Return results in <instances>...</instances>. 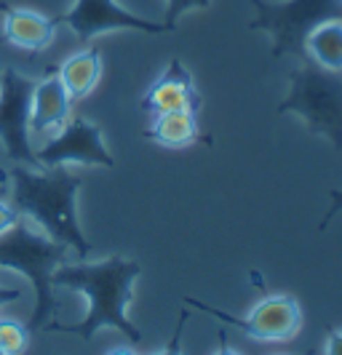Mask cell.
Returning a JSON list of instances; mask_svg holds the SVG:
<instances>
[{
	"label": "cell",
	"mask_w": 342,
	"mask_h": 355,
	"mask_svg": "<svg viewBox=\"0 0 342 355\" xmlns=\"http://www.w3.org/2000/svg\"><path fill=\"white\" fill-rule=\"evenodd\" d=\"M72 99L67 89L62 86L56 67L49 70L33 89V110H30V134L46 137L70 121Z\"/></svg>",
	"instance_id": "obj_11"
},
{
	"label": "cell",
	"mask_w": 342,
	"mask_h": 355,
	"mask_svg": "<svg viewBox=\"0 0 342 355\" xmlns=\"http://www.w3.org/2000/svg\"><path fill=\"white\" fill-rule=\"evenodd\" d=\"M187 318H190V313H187V310H182L180 320H177V326H174V334H171V339H169V345L163 347L161 353H155V355H182V334H185Z\"/></svg>",
	"instance_id": "obj_18"
},
{
	"label": "cell",
	"mask_w": 342,
	"mask_h": 355,
	"mask_svg": "<svg viewBox=\"0 0 342 355\" xmlns=\"http://www.w3.org/2000/svg\"><path fill=\"white\" fill-rule=\"evenodd\" d=\"M278 115H297L313 137H324L342 155V72L324 70L305 56L289 75V94Z\"/></svg>",
	"instance_id": "obj_4"
},
{
	"label": "cell",
	"mask_w": 342,
	"mask_h": 355,
	"mask_svg": "<svg viewBox=\"0 0 342 355\" xmlns=\"http://www.w3.org/2000/svg\"><path fill=\"white\" fill-rule=\"evenodd\" d=\"M56 75H59L62 86L67 89L72 102L86 99L102 78V51L99 49H83V51L72 53L56 67Z\"/></svg>",
	"instance_id": "obj_13"
},
{
	"label": "cell",
	"mask_w": 342,
	"mask_h": 355,
	"mask_svg": "<svg viewBox=\"0 0 342 355\" xmlns=\"http://www.w3.org/2000/svg\"><path fill=\"white\" fill-rule=\"evenodd\" d=\"M216 337H219V350H216L214 355H241L238 350H233V347L228 345V331H225V329H219Z\"/></svg>",
	"instance_id": "obj_23"
},
{
	"label": "cell",
	"mask_w": 342,
	"mask_h": 355,
	"mask_svg": "<svg viewBox=\"0 0 342 355\" xmlns=\"http://www.w3.org/2000/svg\"><path fill=\"white\" fill-rule=\"evenodd\" d=\"M212 6V0H166V11H163V24L174 33L177 30V21H180L182 14H187V11H206Z\"/></svg>",
	"instance_id": "obj_17"
},
{
	"label": "cell",
	"mask_w": 342,
	"mask_h": 355,
	"mask_svg": "<svg viewBox=\"0 0 342 355\" xmlns=\"http://www.w3.org/2000/svg\"><path fill=\"white\" fill-rule=\"evenodd\" d=\"M144 112H200V94L196 89V78L193 72L182 64V59H171V64L166 67L161 78L144 91L142 102Z\"/></svg>",
	"instance_id": "obj_10"
},
{
	"label": "cell",
	"mask_w": 342,
	"mask_h": 355,
	"mask_svg": "<svg viewBox=\"0 0 342 355\" xmlns=\"http://www.w3.org/2000/svg\"><path fill=\"white\" fill-rule=\"evenodd\" d=\"M0 355H6V353H3V350H0Z\"/></svg>",
	"instance_id": "obj_26"
},
{
	"label": "cell",
	"mask_w": 342,
	"mask_h": 355,
	"mask_svg": "<svg viewBox=\"0 0 342 355\" xmlns=\"http://www.w3.org/2000/svg\"><path fill=\"white\" fill-rule=\"evenodd\" d=\"M67 246L35 230L33 222L24 216L11 230L0 235V267L24 275L35 291L33 318L27 323L30 334L40 331L59 313V302L54 297V272L56 267L67 262Z\"/></svg>",
	"instance_id": "obj_3"
},
{
	"label": "cell",
	"mask_w": 342,
	"mask_h": 355,
	"mask_svg": "<svg viewBox=\"0 0 342 355\" xmlns=\"http://www.w3.org/2000/svg\"><path fill=\"white\" fill-rule=\"evenodd\" d=\"M305 56L324 70L342 72V21H326L313 30L305 43Z\"/></svg>",
	"instance_id": "obj_15"
},
{
	"label": "cell",
	"mask_w": 342,
	"mask_h": 355,
	"mask_svg": "<svg viewBox=\"0 0 342 355\" xmlns=\"http://www.w3.org/2000/svg\"><path fill=\"white\" fill-rule=\"evenodd\" d=\"M35 80L14 67L0 70V144L11 163L37 168L30 142V110Z\"/></svg>",
	"instance_id": "obj_7"
},
{
	"label": "cell",
	"mask_w": 342,
	"mask_h": 355,
	"mask_svg": "<svg viewBox=\"0 0 342 355\" xmlns=\"http://www.w3.org/2000/svg\"><path fill=\"white\" fill-rule=\"evenodd\" d=\"M0 14H3V37L24 51H43L46 46H51L56 35L59 19L46 17L33 8H11L0 3Z\"/></svg>",
	"instance_id": "obj_12"
},
{
	"label": "cell",
	"mask_w": 342,
	"mask_h": 355,
	"mask_svg": "<svg viewBox=\"0 0 342 355\" xmlns=\"http://www.w3.org/2000/svg\"><path fill=\"white\" fill-rule=\"evenodd\" d=\"M8 182L11 206L51 241L75 251L83 262L91 254L89 238L83 235L78 222V193L83 187V179L67 171V166L37 171L14 163L8 168Z\"/></svg>",
	"instance_id": "obj_2"
},
{
	"label": "cell",
	"mask_w": 342,
	"mask_h": 355,
	"mask_svg": "<svg viewBox=\"0 0 342 355\" xmlns=\"http://www.w3.org/2000/svg\"><path fill=\"white\" fill-rule=\"evenodd\" d=\"M59 24H67L80 43H91L96 35L115 33V30H134V33H147V35L171 33L163 21L139 17L123 8L118 0H72L67 14L59 17Z\"/></svg>",
	"instance_id": "obj_9"
},
{
	"label": "cell",
	"mask_w": 342,
	"mask_h": 355,
	"mask_svg": "<svg viewBox=\"0 0 342 355\" xmlns=\"http://www.w3.org/2000/svg\"><path fill=\"white\" fill-rule=\"evenodd\" d=\"M37 168H54V166H99V168H115V158L105 144L102 125L86 121V118H72L59 128L43 147L35 150Z\"/></svg>",
	"instance_id": "obj_8"
},
{
	"label": "cell",
	"mask_w": 342,
	"mask_h": 355,
	"mask_svg": "<svg viewBox=\"0 0 342 355\" xmlns=\"http://www.w3.org/2000/svg\"><path fill=\"white\" fill-rule=\"evenodd\" d=\"M22 300V291L19 288H11V286H0V310L3 307H8V304H14Z\"/></svg>",
	"instance_id": "obj_22"
},
{
	"label": "cell",
	"mask_w": 342,
	"mask_h": 355,
	"mask_svg": "<svg viewBox=\"0 0 342 355\" xmlns=\"http://www.w3.org/2000/svg\"><path fill=\"white\" fill-rule=\"evenodd\" d=\"M329 198H332V209H329L324 219L318 222V230H321V232H324L326 227H329V222H332V219L342 211V190H332V193H329Z\"/></svg>",
	"instance_id": "obj_20"
},
{
	"label": "cell",
	"mask_w": 342,
	"mask_h": 355,
	"mask_svg": "<svg viewBox=\"0 0 342 355\" xmlns=\"http://www.w3.org/2000/svg\"><path fill=\"white\" fill-rule=\"evenodd\" d=\"M30 329L14 318H0V350L6 355H24L30 347Z\"/></svg>",
	"instance_id": "obj_16"
},
{
	"label": "cell",
	"mask_w": 342,
	"mask_h": 355,
	"mask_svg": "<svg viewBox=\"0 0 342 355\" xmlns=\"http://www.w3.org/2000/svg\"><path fill=\"white\" fill-rule=\"evenodd\" d=\"M144 139L161 144V147H187L198 139V115L193 112H158L150 128L142 134Z\"/></svg>",
	"instance_id": "obj_14"
},
{
	"label": "cell",
	"mask_w": 342,
	"mask_h": 355,
	"mask_svg": "<svg viewBox=\"0 0 342 355\" xmlns=\"http://www.w3.org/2000/svg\"><path fill=\"white\" fill-rule=\"evenodd\" d=\"M257 19L249 30L271 35L273 59L297 53L305 59V43L326 21H342V0H252Z\"/></svg>",
	"instance_id": "obj_5"
},
{
	"label": "cell",
	"mask_w": 342,
	"mask_h": 355,
	"mask_svg": "<svg viewBox=\"0 0 342 355\" xmlns=\"http://www.w3.org/2000/svg\"><path fill=\"white\" fill-rule=\"evenodd\" d=\"M182 302L193 310L212 315L225 326H233L257 342H289L302 329V307L291 294L265 297L259 304H254L246 315H230V313L200 302V300H193V297H182Z\"/></svg>",
	"instance_id": "obj_6"
},
{
	"label": "cell",
	"mask_w": 342,
	"mask_h": 355,
	"mask_svg": "<svg viewBox=\"0 0 342 355\" xmlns=\"http://www.w3.org/2000/svg\"><path fill=\"white\" fill-rule=\"evenodd\" d=\"M142 275V267L126 257H108L102 262H65L56 267L54 286L72 288L86 297L89 310L78 323L49 320L40 331L51 334H72L83 342H91L99 329H118L131 345L142 342V331L128 318V304L134 300V284Z\"/></svg>",
	"instance_id": "obj_1"
},
{
	"label": "cell",
	"mask_w": 342,
	"mask_h": 355,
	"mask_svg": "<svg viewBox=\"0 0 342 355\" xmlns=\"http://www.w3.org/2000/svg\"><path fill=\"white\" fill-rule=\"evenodd\" d=\"M305 355H316V347H310V350H307Z\"/></svg>",
	"instance_id": "obj_25"
},
{
	"label": "cell",
	"mask_w": 342,
	"mask_h": 355,
	"mask_svg": "<svg viewBox=\"0 0 342 355\" xmlns=\"http://www.w3.org/2000/svg\"><path fill=\"white\" fill-rule=\"evenodd\" d=\"M22 219V214L11 206V200H0V235L8 232Z\"/></svg>",
	"instance_id": "obj_19"
},
{
	"label": "cell",
	"mask_w": 342,
	"mask_h": 355,
	"mask_svg": "<svg viewBox=\"0 0 342 355\" xmlns=\"http://www.w3.org/2000/svg\"><path fill=\"white\" fill-rule=\"evenodd\" d=\"M324 355H342V331H337V329H329V334H326Z\"/></svg>",
	"instance_id": "obj_21"
},
{
	"label": "cell",
	"mask_w": 342,
	"mask_h": 355,
	"mask_svg": "<svg viewBox=\"0 0 342 355\" xmlns=\"http://www.w3.org/2000/svg\"><path fill=\"white\" fill-rule=\"evenodd\" d=\"M108 355H139V353H137L134 347H112Z\"/></svg>",
	"instance_id": "obj_24"
}]
</instances>
